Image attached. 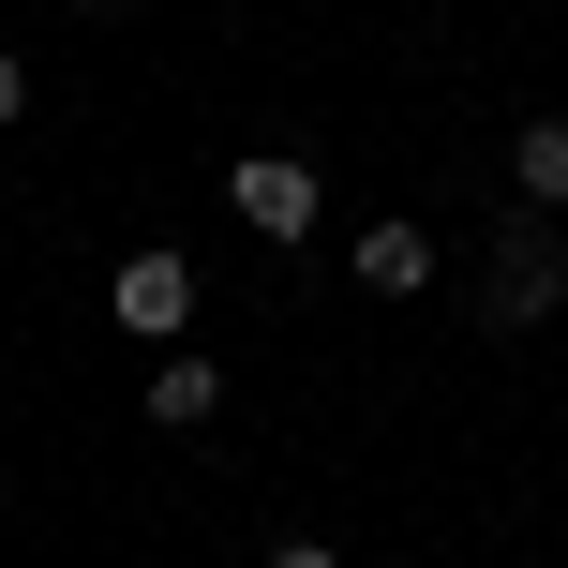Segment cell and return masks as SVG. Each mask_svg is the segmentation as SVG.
Listing matches in <instances>:
<instances>
[{
    "mask_svg": "<svg viewBox=\"0 0 568 568\" xmlns=\"http://www.w3.org/2000/svg\"><path fill=\"white\" fill-rule=\"evenodd\" d=\"M120 329H195V270H180V255H135V270H120Z\"/></svg>",
    "mask_w": 568,
    "mask_h": 568,
    "instance_id": "277c9868",
    "label": "cell"
},
{
    "mask_svg": "<svg viewBox=\"0 0 568 568\" xmlns=\"http://www.w3.org/2000/svg\"><path fill=\"white\" fill-rule=\"evenodd\" d=\"M16 120H30V60L0 45V135H16Z\"/></svg>",
    "mask_w": 568,
    "mask_h": 568,
    "instance_id": "52a82bcc",
    "label": "cell"
},
{
    "mask_svg": "<svg viewBox=\"0 0 568 568\" xmlns=\"http://www.w3.org/2000/svg\"><path fill=\"white\" fill-rule=\"evenodd\" d=\"M225 210H240L255 240H314V210H329V195H314V165H284V150H255V165L225 180Z\"/></svg>",
    "mask_w": 568,
    "mask_h": 568,
    "instance_id": "7a4b0ae2",
    "label": "cell"
},
{
    "mask_svg": "<svg viewBox=\"0 0 568 568\" xmlns=\"http://www.w3.org/2000/svg\"><path fill=\"white\" fill-rule=\"evenodd\" d=\"M75 16H135V0H75Z\"/></svg>",
    "mask_w": 568,
    "mask_h": 568,
    "instance_id": "9c48e42d",
    "label": "cell"
},
{
    "mask_svg": "<svg viewBox=\"0 0 568 568\" xmlns=\"http://www.w3.org/2000/svg\"><path fill=\"white\" fill-rule=\"evenodd\" d=\"M150 419H165V434L225 419V359H210V344H165V359H150Z\"/></svg>",
    "mask_w": 568,
    "mask_h": 568,
    "instance_id": "3957f363",
    "label": "cell"
},
{
    "mask_svg": "<svg viewBox=\"0 0 568 568\" xmlns=\"http://www.w3.org/2000/svg\"><path fill=\"white\" fill-rule=\"evenodd\" d=\"M554 300H568L554 210H509V240H494V270H479V329H554Z\"/></svg>",
    "mask_w": 568,
    "mask_h": 568,
    "instance_id": "6da1fadb",
    "label": "cell"
},
{
    "mask_svg": "<svg viewBox=\"0 0 568 568\" xmlns=\"http://www.w3.org/2000/svg\"><path fill=\"white\" fill-rule=\"evenodd\" d=\"M509 195L524 210H568V120H524V135H509Z\"/></svg>",
    "mask_w": 568,
    "mask_h": 568,
    "instance_id": "8992f818",
    "label": "cell"
},
{
    "mask_svg": "<svg viewBox=\"0 0 568 568\" xmlns=\"http://www.w3.org/2000/svg\"><path fill=\"white\" fill-rule=\"evenodd\" d=\"M270 568H329V539H284V554H270Z\"/></svg>",
    "mask_w": 568,
    "mask_h": 568,
    "instance_id": "ba28073f",
    "label": "cell"
},
{
    "mask_svg": "<svg viewBox=\"0 0 568 568\" xmlns=\"http://www.w3.org/2000/svg\"><path fill=\"white\" fill-rule=\"evenodd\" d=\"M359 284H374V300H419V284H434V240L419 225H359Z\"/></svg>",
    "mask_w": 568,
    "mask_h": 568,
    "instance_id": "5b68a950",
    "label": "cell"
}]
</instances>
